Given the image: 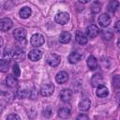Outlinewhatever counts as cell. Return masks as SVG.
I'll use <instances>...</instances> for the list:
<instances>
[{
    "label": "cell",
    "mask_w": 120,
    "mask_h": 120,
    "mask_svg": "<svg viewBox=\"0 0 120 120\" xmlns=\"http://www.w3.org/2000/svg\"><path fill=\"white\" fill-rule=\"evenodd\" d=\"M54 92V85L52 83H43L40 86V94L43 97H49Z\"/></svg>",
    "instance_id": "obj_1"
},
{
    "label": "cell",
    "mask_w": 120,
    "mask_h": 120,
    "mask_svg": "<svg viewBox=\"0 0 120 120\" xmlns=\"http://www.w3.org/2000/svg\"><path fill=\"white\" fill-rule=\"evenodd\" d=\"M44 41H45L44 37L40 34H34L30 39V43L34 47H39V46L43 45Z\"/></svg>",
    "instance_id": "obj_2"
},
{
    "label": "cell",
    "mask_w": 120,
    "mask_h": 120,
    "mask_svg": "<svg viewBox=\"0 0 120 120\" xmlns=\"http://www.w3.org/2000/svg\"><path fill=\"white\" fill-rule=\"evenodd\" d=\"M54 20H55V22L58 24L64 25V24H66L68 22V20H69V14L68 12H58L55 15Z\"/></svg>",
    "instance_id": "obj_3"
},
{
    "label": "cell",
    "mask_w": 120,
    "mask_h": 120,
    "mask_svg": "<svg viewBox=\"0 0 120 120\" xmlns=\"http://www.w3.org/2000/svg\"><path fill=\"white\" fill-rule=\"evenodd\" d=\"M60 56L55 54V53H52L50 54L48 57H47V63L51 66V67H57L59 64H60Z\"/></svg>",
    "instance_id": "obj_4"
},
{
    "label": "cell",
    "mask_w": 120,
    "mask_h": 120,
    "mask_svg": "<svg viewBox=\"0 0 120 120\" xmlns=\"http://www.w3.org/2000/svg\"><path fill=\"white\" fill-rule=\"evenodd\" d=\"M12 21L9 18H3L0 20V30L1 31H8L12 27Z\"/></svg>",
    "instance_id": "obj_5"
},
{
    "label": "cell",
    "mask_w": 120,
    "mask_h": 120,
    "mask_svg": "<svg viewBox=\"0 0 120 120\" xmlns=\"http://www.w3.org/2000/svg\"><path fill=\"white\" fill-rule=\"evenodd\" d=\"M42 57V52L38 49H34V50H31L30 52L28 53V58L31 60V61H38L40 58Z\"/></svg>",
    "instance_id": "obj_6"
},
{
    "label": "cell",
    "mask_w": 120,
    "mask_h": 120,
    "mask_svg": "<svg viewBox=\"0 0 120 120\" xmlns=\"http://www.w3.org/2000/svg\"><path fill=\"white\" fill-rule=\"evenodd\" d=\"M12 57H13V59L15 60V61H17V62H22V61H23L24 60V58H25V52H23V50H22V49H16L15 51H13L12 52Z\"/></svg>",
    "instance_id": "obj_7"
},
{
    "label": "cell",
    "mask_w": 120,
    "mask_h": 120,
    "mask_svg": "<svg viewBox=\"0 0 120 120\" xmlns=\"http://www.w3.org/2000/svg\"><path fill=\"white\" fill-rule=\"evenodd\" d=\"M103 82H104L103 76L101 74H99V73L93 75V77L91 78V84L94 87H98L99 85H102L103 84Z\"/></svg>",
    "instance_id": "obj_8"
},
{
    "label": "cell",
    "mask_w": 120,
    "mask_h": 120,
    "mask_svg": "<svg viewBox=\"0 0 120 120\" xmlns=\"http://www.w3.org/2000/svg\"><path fill=\"white\" fill-rule=\"evenodd\" d=\"M98 23L101 27H107L111 23V17L107 13H102L98 17Z\"/></svg>",
    "instance_id": "obj_9"
},
{
    "label": "cell",
    "mask_w": 120,
    "mask_h": 120,
    "mask_svg": "<svg viewBox=\"0 0 120 120\" xmlns=\"http://www.w3.org/2000/svg\"><path fill=\"white\" fill-rule=\"evenodd\" d=\"M59 97H60V98H61L62 101L68 102V101H69V100L71 99V98H72V91L69 90V89H63V90L60 92Z\"/></svg>",
    "instance_id": "obj_10"
},
{
    "label": "cell",
    "mask_w": 120,
    "mask_h": 120,
    "mask_svg": "<svg viewBox=\"0 0 120 120\" xmlns=\"http://www.w3.org/2000/svg\"><path fill=\"white\" fill-rule=\"evenodd\" d=\"M86 34L90 38H94L98 35V28L95 24H90L86 28Z\"/></svg>",
    "instance_id": "obj_11"
},
{
    "label": "cell",
    "mask_w": 120,
    "mask_h": 120,
    "mask_svg": "<svg viewBox=\"0 0 120 120\" xmlns=\"http://www.w3.org/2000/svg\"><path fill=\"white\" fill-rule=\"evenodd\" d=\"M13 37L16 40H22L24 39L26 37V31L23 28H17L13 32Z\"/></svg>",
    "instance_id": "obj_12"
},
{
    "label": "cell",
    "mask_w": 120,
    "mask_h": 120,
    "mask_svg": "<svg viewBox=\"0 0 120 120\" xmlns=\"http://www.w3.org/2000/svg\"><path fill=\"white\" fill-rule=\"evenodd\" d=\"M82 54L81 52H72L68 55V62L70 64H76V63H78L82 59Z\"/></svg>",
    "instance_id": "obj_13"
},
{
    "label": "cell",
    "mask_w": 120,
    "mask_h": 120,
    "mask_svg": "<svg viewBox=\"0 0 120 120\" xmlns=\"http://www.w3.org/2000/svg\"><path fill=\"white\" fill-rule=\"evenodd\" d=\"M90 106H91V101H90V99L87 98H83L80 101V103H79V109H80V111H82V112H86V111H88V110L90 109Z\"/></svg>",
    "instance_id": "obj_14"
},
{
    "label": "cell",
    "mask_w": 120,
    "mask_h": 120,
    "mask_svg": "<svg viewBox=\"0 0 120 120\" xmlns=\"http://www.w3.org/2000/svg\"><path fill=\"white\" fill-rule=\"evenodd\" d=\"M68 80V74L66 71H60L55 76V81L58 83H65Z\"/></svg>",
    "instance_id": "obj_15"
},
{
    "label": "cell",
    "mask_w": 120,
    "mask_h": 120,
    "mask_svg": "<svg viewBox=\"0 0 120 120\" xmlns=\"http://www.w3.org/2000/svg\"><path fill=\"white\" fill-rule=\"evenodd\" d=\"M75 38H76V41L80 45H85L87 43V38L85 37V35L82 31H77L76 32Z\"/></svg>",
    "instance_id": "obj_16"
},
{
    "label": "cell",
    "mask_w": 120,
    "mask_h": 120,
    "mask_svg": "<svg viewBox=\"0 0 120 120\" xmlns=\"http://www.w3.org/2000/svg\"><path fill=\"white\" fill-rule=\"evenodd\" d=\"M86 63H87V66L89 68V69L91 70H94L98 68V60L95 56L93 55H89L87 60H86Z\"/></svg>",
    "instance_id": "obj_17"
},
{
    "label": "cell",
    "mask_w": 120,
    "mask_h": 120,
    "mask_svg": "<svg viewBox=\"0 0 120 120\" xmlns=\"http://www.w3.org/2000/svg\"><path fill=\"white\" fill-rule=\"evenodd\" d=\"M18 83V80L17 77H15L14 75H8L6 78V84L8 87H14L16 86Z\"/></svg>",
    "instance_id": "obj_18"
},
{
    "label": "cell",
    "mask_w": 120,
    "mask_h": 120,
    "mask_svg": "<svg viewBox=\"0 0 120 120\" xmlns=\"http://www.w3.org/2000/svg\"><path fill=\"white\" fill-rule=\"evenodd\" d=\"M109 95V90L106 86H104L103 84L102 85H99L98 86V90H97V96L98 98H105Z\"/></svg>",
    "instance_id": "obj_19"
},
{
    "label": "cell",
    "mask_w": 120,
    "mask_h": 120,
    "mask_svg": "<svg viewBox=\"0 0 120 120\" xmlns=\"http://www.w3.org/2000/svg\"><path fill=\"white\" fill-rule=\"evenodd\" d=\"M59 40L61 43H64V44H67L68 43L70 40H71V35L69 32H62L60 34V37H59Z\"/></svg>",
    "instance_id": "obj_20"
},
{
    "label": "cell",
    "mask_w": 120,
    "mask_h": 120,
    "mask_svg": "<svg viewBox=\"0 0 120 120\" xmlns=\"http://www.w3.org/2000/svg\"><path fill=\"white\" fill-rule=\"evenodd\" d=\"M9 66H10V60L8 59L0 60V71L1 72H7L9 69Z\"/></svg>",
    "instance_id": "obj_21"
},
{
    "label": "cell",
    "mask_w": 120,
    "mask_h": 120,
    "mask_svg": "<svg viewBox=\"0 0 120 120\" xmlns=\"http://www.w3.org/2000/svg\"><path fill=\"white\" fill-rule=\"evenodd\" d=\"M31 13H32V10L28 7H23L22 8L20 9V12H19L20 17L22 18V19H27L28 17H30Z\"/></svg>",
    "instance_id": "obj_22"
},
{
    "label": "cell",
    "mask_w": 120,
    "mask_h": 120,
    "mask_svg": "<svg viewBox=\"0 0 120 120\" xmlns=\"http://www.w3.org/2000/svg\"><path fill=\"white\" fill-rule=\"evenodd\" d=\"M70 115V109L67 108V107H63L60 108L58 110V116L61 118H68Z\"/></svg>",
    "instance_id": "obj_23"
},
{
    "label": "cell",
    "mask_w": 120,
    "mask_h": 120,
    "mask_svg": "<svg viewBox=\"0 0 120 120\" xmlns=\"http://www.w3.org/2000/svg\"><path fill=\"white\" fill-rule=\"evenodd\" d=\"M119 8V2L117 0H111L107 6V8L110 12H115Z\"/></svg>",
    "instance_id": "obj_24"
},
{
    "label": "cell",
    "mask_w": 120,
    "mask_h": 120,
    "mask_svg": "<svg viewBox=\"0 0 120 120\" xmlns=\"http://www.w3.org/2000/svg\"><path fill=\"white\" fill-rule=\"evenodd\" d=\"M101 10V4L98 1L94 2L92 5H91V11L94 13V14H97L98 13L99 11Z\"/></svg>",
    "instance_id": "obj_25"
},
{
    "label": "cell",
    "mask_w": 120,
    "mask_h": 120,
    "mask_svg": "<svg viewBox=\"0 0 120 120\" xmlns=\"http://www.w3.org/2000/svg\"><path fill=\"white\" fill-rule=\"evenodd\" d=\"M102 38L106 40H110L112 39V38H113V33L112 30H104L103 31V34H102Z\"/></svg>",
    "instance_id": "obj_26"
},
{
    "label": "cell",
    "mask_w": 120,
    "mask_h": 120,
    "mask_svg": "<svg viewBox=\"0 0 120 120\" xmlns=\"http://www.w3.org/2000/svg\"><path fill=\"white\" fill-rule=\"evenodd\" d=\"M12 71H13V75L15 77H19L21 75V70H20V68L18 66V64H14L13 67H12Z\"/></svg>",
    "instance_id": "obj_27"
},
{
    "label": "cell",
    "mask_w": 120,
    "mask_h": 120,
    "mask_svg": "<svg viewBox=\"0 0 120 120\" xmlns=\"http://www.w3.org/2000/svg\"><path fill=\"white\" fill-rule=\"evenodd\" d=\"M112 84L115 88H118L119 85H120V78L118 75H115L113 78H112Z\"/></svg>",
    "instance_id": "obj_28"
},
{
    "label": "cell",
    "mask_w": 120,
    "mask_h": 120,
    "mask_svg": "<svg viewBox=\"0 0 120 120\" xmlns=\"http://www.w3.org/2000/svg\"><path fill=\"white\" fill-rule=\"evenodd\" d=\"M7 119L8 120H11V119H17V120H20V116L18 114H15V113H11L9 115L7 116Z\"/></svg>",
    "instance_id": "obj_29"
},
{
    "label": "cell",
    "mask_w": 120,
    "mask_h": 120,
    "mask_svg": "<svg viewBox=\"0 0 120 120\" xmlns=\"http://www.w3.org/2000/svg\"><path fill=\"white\" fill-rule=\"evenodd\" d=\"M89 117H88V115H86V114H80V115H78V117H77V119H88Z\"/></svg>",
    "instance_id": "obj_30"
},
{
    "label": "cell",
    "mask_w": 120,
    "mask_h": 120,
    "mask_svg": "<svg viewBox=\"0 0 120 120\" xmlns=\"http://www.w3.org/2000/svg\"><path fill=\"white\" fill-rule=\"evenodd\" d=\"M119 24H120V22L119 21H117L116 22H115V25H114V30L116 31V32H119Z\"/></svg>",
    "instance_id": "obj_31"
},
{
    "label": "cell",
    "mask_w": 120,
    "mask_h": 120,
    "mask_svg": "<svg viewBox=\"0 0 120 120\" xmlns=\"http://www.w3.org/2000/svg\"><path fill=\"white\" fill-rule=\"evenodd\" d=\"M91 0H79V2L80 3H82V4H86V3H89Z\"/></svg>",
    "instance_id": "obj_32"
},
{
    "label": "cell",
    "mask_w": 120,
    "mask_h": 120,
    "mask_svg": "<svg viewBox=\"0 0 120 120\" xmlns=\"http://www.w3.org/2000/svg\"><path fill=\"white\" fill-rule=\"evenodd\" d=\"M3 43H4V40H3V38L0 37V47L3 46Z\"/></svg>",
    "instance_id": "obj_33"
}]
</instances>
